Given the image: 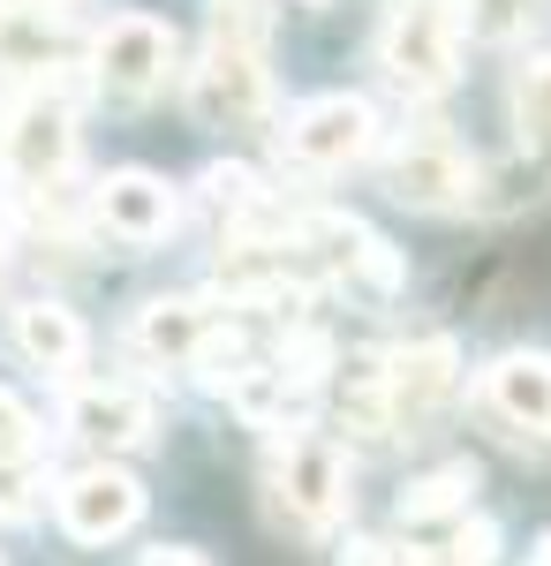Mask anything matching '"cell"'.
<instances>
[{"label":"cell","mask_w":551,"mask_h":566,"mask_svg":"<svg viewBox=\"0 0 551 566\" xmlns=\"http://www.w3.org/2000/svg\"><path fill=\"white\" fill-rule=\"evenodd\" d=\"M325 363H333V348H325L318 333H295V340L280 348V363H272V370L288 378V392H302V386H318V378H325Z\"/></svg>","instance_id":"cell-22"},{"label":"cell","mask_w":551,"mask_h":566,"mask_svg":"<svg viewBox=\"0 0 551 566\" xmlns=\"http://www.w3.org/2000/svg\"><path fill=\"white\" fill-rule=\"evenodd\" d=\"M280 499H288V514H295L302 528H333L340 514H347V453H340L333 438L302 431L280 446Z\"/></svg>","instance_id":"cell-6"},{"label":"cell","mask_w":551,"mask_h":566,"mask_svg":"<svg viewBox=\"0 0 551 566\" xmlns=\"http://www.w3.org/2000/svg\"><path fill=\"white\" fill-rule=\"evenodd\" d=\"M0 15H8V0H0Z\"/></svg>","instance_id":"cell-29"},{"label":"cell","mask_w":551,"mask_h":566,"mask_svg":"<svg viewBox=\"0 0 551 566\" xmlns=\"http://www.w3.org/2000/svg\"><path fill=\"white\" fill-rule=\"evenodd\" d=\"M347 280H355L363 295H401L408 264L393 258V242H378V234H363V242H355V258H347Z\"/></svg>","instance_id":"cell-19"},{"label":"cell","mask_w":551,"mask_h":566,"mask_svg":"<svg viewBox=\"0 0 551 566\" xmlns=\"http://www.w3.org/2000/svg\"><path fill=\"white\" fill-rule=\"evenodd\" d=\"M461 15H468V31H476L484 45H507L544 15V0H461Z\"/></svg>","instance_id":"cell-18"},{"label":"cell","mask_w":551,"mask_h":566,"mask_svg":"<svg viewBox=\"0 0 551 566\" xmlns=\"http://www.w3.org/2000/svg\"><path fill=\"white\" fill-rule=\"evenodd\" d=\"M378 144V114H371V98H355V91H325V98H310L295 122L280 129V151L295 159V167H318V175H333L347 159H363Z\"/></svg>","instance_id":"cell-3"},{"label":"cell","mask_w":551,"mask_h":566,"mask_svg":"<svg viewBox=\"0 0 551 566\" xmlns=\"http://www.w3.org/2000/svg\"><path fill=\"white\" fill-rule=\"evenodd\" d=\"M454 61H461V15L454 0H393L378 31V69L408 98H438L454 84Z\"/></svg>","instance_id":"cell-2"},{"label":"cell","mask_w":551,"mask_h":566,"mask_svg":"<svg viewBox=\"0 0 551 566\" xmlns=\"http://www.w3.org/2000/svg\"><path fill=\"white\" fill-rule=\"evenodd\" d=\"M0 514H8V522H23V514H31V476H23V469H8V476H0Z\"/></svg>","instance_id":"cell-24"},{"label":"cell","mask_w":551,"mask_h":566,"mask_svg":"<svg viewBox=\"0 0 551 566\" xmlns=\"http://www.w3.org/2000/svg\"><path fill=\"white\" fill-rule=\"evenodd\" d=\"M484 408L529 438H551V355H499L484 370Z\"/></svg>","instance_id":"cell-12"},{"label":"cell","mask_w":551,"mask_h":566,"mask_svg":"<svg viewBox=\"0 0 551 566\" xmlns=\"http://www.w3.org/2000/svg\"><path fill=\"white\" fill-rule=\"evenodd\" d=\"M302 8H325V0H302Z\"/></svg>","instance_id":"cell-27"},{"label":"cell","mask_w":551,"mask_h":566,"mask_svg":"<svg viewBox=\"0 0 551 566\" xmlns=\"http://www.w3.org/2000/svg\"><path fill=\"white\" fill-rule=\"evenodd\" d=\"M461 386V348L454 340H416V348H401L385 363V416H393V431H424L430 416L454 400Z\"/></svg>","instance_id":"cell-7"},{"label":"cell","mask_w":551,"mask_h":566,"mask_svg":"<svg viewBox=\"0 0 551 566\" xmlns=\"http://www.w3.org/2000/svg\"><path fill=\"white\" fill-rule=\"evenodd\" d=\"M0 151H8V167L23 181H61L69 175V159H76V129H69V114L53 106V98H31L8 129H0Z\"/></svg>","instance_id":"cell-11"},{"label":"cell","mask_w":551,"mask_h":566,"mask_svg":"<svg viewBox=\"0 0 551 566\" xmlns=\"http://www.w3.org/2000/svg\"><path fill=\"white\" fill-rule=\"evenodd\" d=\"M385 189L416 212H454L476 197V159L446 136H408L393 159H385Z\"/></svg>","instance_id":"cell-5"},{"label":"cell","mask_w":551,"mask_h":566,"mask_svg":"<svg viewBox=\"0 0 551 566\" xmlns=\"http://www.w3.org/2000/svg\"><path fill=\"white\" fill-rule=\"evenodd\" d=\"M174 69V31L159 15H114L91 39V76L106 98H152Z\"/></svg>","instance_id":"cell-4"},{"label":"cell","mask_w":551,"mask_h":566,"mask_svg":"<svg viewBox=\"0 0 551 566\" xmlns=\"http://www.w3.org/2000/svg\"><path fill=\"white\" fill-rule=\"evenodd\" d=\"M98 219H106V234H122V242H167L174 219H181V205H174V189L159 175H144V167H122V175L98 181Z\"/></svg>","instance_id":"cell-9"},{"label":"cell","mask_w":551,"mask_h":566,"mask_svg":"<svg viewBox=\"0 0 551 566\" xmlns=\"http://www.w3.org/2000/svg\"><path fill=\"white\" fill-rule=\"evenodd\" d=\"M205 205L219 219H242L257 205V175L250 167H205Z\"/></svg>","instance_id":"cell-21"},{"label":"cell","mask_w":551,"mask_h":566,"mask_svg":"<svg viewBox=\"0 0 551 566\" xmlns=\"http://www.w3.org/2000/svg\"><path fill=\"white\" fill-rule=\"evenodd\" d=\"M513 136L529 159H551V53L513 69Z\"/></svg>","instance_id":"cell-17"},{"label":"cell","mask_w":551,"mask_h":566,"mask_svg":"<svg viewBox=\"0 0 551 566\" xmlns=\"http://www.w3.org/2000/svg\"><path fill=\"white\" fill-rule=\"evenodd\" d=\"M39 416L15 400V392H0V469H31L39 461Z\"/></svg>","instance_id":"cell-20"},{"label":"cell","mask_w":551,"mask_h":566,"mask_svg":"<svg viewBox=\"0 0 551 566\" xmlns=\"http://www.w3.org/2000/svg\"><path fill=\"white\" fill-rule=\"evenodd\" d=\"M212 340H219V310H205L197 295H159L128 325V348L152 355V363H197Z\"/></svg>","instance_id":"cell-10"},{"label":"cell","mask_w":551,"mask_h":566,"mask_svg":"<svg viewBox=\"0 0 551 566\" xmlns=\"http://www.w3.org/2000/svg\"><path fill=\"white\" fill-rule=\"evenodd\" d=\"M347 566H385V544H363V536H355V544H347Z\"/></svg>","instance_id":"cell-26"},{"label":"cell","mask_w":551,"mask_h":566,"mask_svg":"<svg viewBox=\"0 0 551 566\" xmlns=\"http://www.w3.org/2000/svg\"><path fill=\"white\" fill-rule=\"evenodd\" d=\"M544 566H551V544H544Z\"/></svg>","instance_id":"cell-28"},{"label":"cell","mask_w":551,"mask_h":566,"mask_svg":"<svg viewBox=\"0 0 551 566\" xmlns=\"http://www.w3.org/2000/svg\"><path fill=\"white\" fill-rule=\"evenodd\" d=\"M15 355L39 370H76L84 363V325L61 303H23L15 310Z\"/></svg>","instance_id":"cell-14"},{"label":"cell","mask_w":551,"mask_h":566,"mask_svg":"<svg viewBox=\"0 0 551 566\" xmlns=\"http://www.w3.org/2000/svg\"><path fill=\"white\" fill-rule=\"evenodd\" d=\"M189 106L212 129H257L272 114V76H264V0H219L205 61L189 76Z\"/></svg>","instance_id":"cell-1"},{"label":"cell","mask_w":551,"mask_h":566,"mask_svg":"<svg viewBox=\"0 0 551 566\" xmlns=\"http://www.w3.org/2000/svg\"><path fill=\"white\" fill-rule=\"evenodd\" d=\"M69 431L84 438V446H106V453L144 446V438H152V400L128 392V386H84L69 400Z\"/></svg>","instance_id":"cell-13"},{"label":"cell","mask_w":551,"mask_h":566,"mask_svg":"<svg viewBox=\"0 0 551 566\" xmlns=\"http://www.w3.org/2000/svg\"><path fill=\"white\" fill-rule=\"evenodd\" d=\"M144 522V483L122 476V469H84V476L61 483V528L76 544H106V536H128Z\"/></svg>","instance_id":"cell-8"},{"label":"cell","mask_w":551,"mask_h":566,"mask_svg":"<svg viewBox=\"0 0 551 566\" xmlns=\"http://www.w3.org/2000/svg\"><path fill=\"white\" fill-rule=\"evenodd\" d=\"M136 566H212V559H205V552H189V544H152Z\"/></svg>","instance_id":"cell-25"},{"label":"cell","mask_w":551,"mask_h":566,"mask_svg":"<svg viewBox=\"0 0 551 566\" xmlns=\"http://www.w3.org/2000/svg\"><path fill=\"white\" fill-rule=\"evenodd\" d=\"M468 499H476V469L446 461V469H430L401 491V522H454V514H468Z\"/></svg>","instance_id":"cell-16"},{"label":"cell","mask_w":551,"mask_h":566,"mask_svg":"<svg viewBox=\"0 0 551 566\" xmlns=\"http://www.w3.org/2000/svg\"><path fill=\"white\" fill-rule=\"evenodd\" d=\"M491 544H499V528H491V522H468L461 544H454V566H484V559H491Z\"/></svg>","instance_id":"cell-23"},{"label":"cell","mask_w":551,"mask_h":566,"mask_svg":"<svg viewBox=\"0 0 551 566\" xmlns=\"http://www.w3.org/2000/svg\"><path fill=\"white\" fill-rule=\"evenodd\" d=\"M61 45H69V31H61L45 8H8V15H0V69L39 76V69L61 61Z\"/></svg>","instance_id":"cell-15"}]
</instances>
